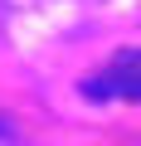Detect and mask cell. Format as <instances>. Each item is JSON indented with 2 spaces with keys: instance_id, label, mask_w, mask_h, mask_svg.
<instances>
[{
  "instance_id": "6da1fadb",
  "label": "cell",
  "mask_w": 141,
  "mask_h": 146,
  "mask_svg": "<svg viewBox=\"0 0 141 146\" xmlns=\"http://www.w3.org/2000/svg\"><path fill=\"white\" fill-rule=\"evenodd\" d=\"M93 102H136L141 98V49H122L112 63H102L83 83Z\"/></svg>"
}]
</instances>
